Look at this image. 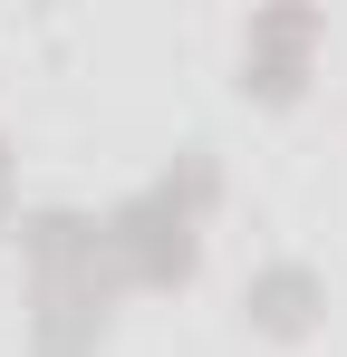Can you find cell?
Returning <instances> with one entry per match:
<instances>
[{
  "label": "cell",
  "instance_id": "6da1fadb",
  "mask_svg": "<svg viewBox=\"0 0 347 357\" xmlns=\"http://www.w3.org/2000/svg\"><path fill=\"white\" fill-rule=\"evenodd\" d=\"M222 213V155L213 145H183L155 183H135L125 203L97 213V261H107V290H183L203 271V222Z\"/></svg>",
  "mask_w": 347,
  "mask_h": 357
},
{
  "label": "cell",
  "instance_id": "3957f363",
  "mask_svg": "<svg viewBox=\"0 0 347 357\" xmlns=\"http://www.w3.org/2000/svg\"><path fill=\"white\" fill-rule=\"evenodd\" d=\"M241 328H251L261 348H309V338L328 328V280H318L309 261H261V271L241 280Z\"/></svg>",
  "mask_w": 347,
  "mask_h": 357
},
{
  "label": "cell",
  "instance_id": "8992f818",
  "mask_svg": "<svg viewBox=\"0 0 347 357\" xmlns=\"http://www.w3.org/2000/svg\"><path fill=\"white\" fill-rule=\"evenodd\" d=\"M20 222V203H10V135H0V232Z\"/></svg>",
  "mask_w": 347,
  "mask_h": 357
},
{
  "label": "cell",
  "instance_id": "5b68a950",
  "mask_svg": "<svg viewBox=\"0 0 347 357\" xmlns=\"http://www.w3.org/2000/svg\"><path fill=\"white\" fill-rule=\"evenodd\" d=\"M20 261H29V280H97L107 290V261H97V213H77V203H29L20 222Z\"/></svg>",
  "mask_w": 347,
  "mask_h": 357
},
{
  "label": "cell",
  "instance_id": "277c9868",
  "mask_svg": "<svg viewBox=\"0 0 347 357\" xmlns=\"http://www.w3.org/2000/svg\"><path fill=\"white\" fill-rule=\"evenodd\" d=\"M107 328H116V290H97V280H29V328H20L29 357H107Z\"/></svg>",
  "mask_w": 347,
  "mask_h": 357
},
{
  "label": "cell",
  "instance_id": "7a4b0ae2",
  "mask_svg": "<svg viewBox=\"0 0 347 357\" xmlns=\"http://www.w3.org/2000/svg\"><path fill=\"white\" fill-rule=\"evenodd\" d=\"M318 49H328V20L309 10V0H270V10H251L241 20V107H270L289 116L299 97H309V77H318Z\"/></svg>",
  "mask_w": 347,
  "mask_h": 357
}]
</instances>
